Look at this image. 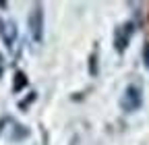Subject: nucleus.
Wrapping results in <instances>:
<instances>
[{
    "label": "nucleus",
    "mask_w": 149,
    "mask_h": 145,
    "mask_svg": "<svg viewBox=\"0 0 149 145\" xmlns=\"http://www.w3.org/2000/svg\"><path fill=\"white\" fill-rule=\"evenodd\" d=\"M143 64L149 68V42L143 46Z\"/></svg>",
    "instance_id": "9"
},
{
    "label": "nucleus",
    "mask_w": 149,
    "mask_h": 145,
    "mask_svg": "<svg viewBox=\"0 0 149 145\" xmlns=\"http://www.w3.org/2000/svg\"><path fill=\"white\" fill-rule=\"evenodd\" d=\"M15 126V133H13V141H21V139H25V137H29V131L25 129L23 124H13Z\"/></svg>",
    "instance_id": "6"
},
{
    "label": "nucleus",
    "mask_w": 149,
    "mask_h": 145,
    "mask_svg": "<svg viewBox=\"0 0 149 145\" xmlns=\"http://www.w3.org/2000/svg\"><path fill=\"white\" fill-rule=\"evenodd\" d=\"M141 106H143V89H141V85H137V83L126 85L124 91H122V96H120V108H122V112H126V114L137 112Z\"/></svg>",
    "instance_id": "1"
},
{
    "label": "nucleus",
    "mask_w": 149,
    "mask_h": 145,
    "mask_svg": "<svg viewBox=\"0 0 149 145\" xmlns=\"http://www.w3.org/2000/svg\"><path fill=\"white\" fill-rule=\"evenodd\" d=\"M17 35H19V31H17L15 21L0 19V38H2L4 46H6L8 50H13V48H15V44H17Z\"/></svg>",
    "instance_id": "4"
},
{
    "label": "nucleus",
    "mask_w": 149,
    "mask_h": 145,
    "mask_svg": "<svg viewBox=\"0 0 149 145\" xmlns=\"http://www.w3.org/2000/svg\"><path fill=\"white\" fill-rule=\"evenodd\" d=\"M35 98H37V93H35V91H31V93H29V96H27L23 102H19V108H21V110H27V108H29V104H31Z\"/></svg>",
    "instance_id": "8"
},
{
    "label": "nucleus",
    "mask_w": 149,
    "mask_h": 145,
    "mask_svg": "<svg viewBox=\"0 0 149 145\" xmlns=\"http://www.w3.org/2000/svg\"><path fill=\"white\" fill-rule=\"evenodd\" d=\"M27 75H25V72L23 70H17L15 72V77H13V93H21L23 91V89L27 87Z\"/></svg>",
    "instance_id": "5"
},
{
    "label": "nucleus",
    "mask_w": 149,
    "mask_h": 145,
    "mask_svg": "<svg viewBox=\"0 0 149 145\" xmlns=\"http://www.w3.org/2000/svg\"><path fill=\"white\" fill-rule=\"evenodd\" d=\"M2 75H4V56L0 54V79H2Z\"/></svg>",
    "instance_id": "10"
},
{
    "label": "nucleus",
    "mask_w": 149,
    "mask_h": 145,
    "mask_svg": "<svg viewBox=\"0 0 149 145\" xmlns=\"http://www.w3.org/2000/svg\"><path fill=\"white\" fill-rule=\"evenodd\" d=\"M133 35H135V23L133 21H124L120 23L116 29H114V50L118 54H124L130 40H133Z\"/></svg>",
    "instance_id": "3"
},
{
    "label": "nucleus",
    "mask_w": 149,
    "mask_h": 145,
    "mask_svg": "<svg viewBox=\"0 0 149 145\" xmlns=\"http://www.w3.org/2000/svg\"><path fill=\"white\" fill-rule=\"evenodd\" d=\"M29 35L35 44H42L44 42V6L42 4H33L31 13H29Z\"/></svg>",
    "instance_id": "2"
},
{
    "label": "nucleus",
    "mask_w": 149,
    "mask_h": 145,
    "mask_svg": "<svg viewBox=\"0 0 149 145\" xmlns=\"http://www.w3.org/2000/svg\"><path fill=\"white\" fill-rule=\"evenodd\" d=\"M95 64H97V52L93 50V52H91V56H89V72H91L93 77L97 75V66H95Z\"/></svg>",
    "instance_id": "7"
}]
</instances>
